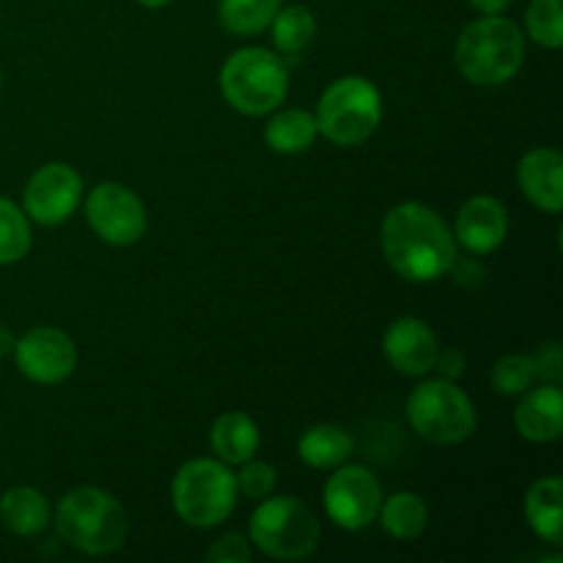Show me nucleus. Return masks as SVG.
<instances>
[{
	"label": "nucleus",
	"instance_id": "obj_1",
	"mask_svg": "<svg viewBox=\"0 0 563 563\" xmlns=\"http://www.w3.org/2000/svg\"><path fill=\"white\" fill-rule=\"evenodd\" d=\"M379 247L388 267L412 284L443 278L460 256L451 225L421 201H405L385 214Z\"/></svg>",
	"mask_w": 563,
	"mask_h": 563
},
{
	"label": "nucleus",
	"instance_id": "obj_2",
	"mask_svg": "<svg viewBox=\"0 0 563 563\" xmlns=\"http://www.w3.org/2000/svg\"><path fill=\"white\" fill-rule=\"evenodd\" d=\"M454 60L467 82L504 86L526 60V36L509 16L484 14L460 33Z\"/></svg>",
	"mask_w": 563,
	"mask_h": 563
},
{
	"label": "nucleus",
	"instance_id": "obj_3",
	"mask_svg": "<svg viewBox=\"0 0 563 563\" xmlns=\"http://www.w3.org/2000/svg\"><path fill=\"white\" fill-rule=\"evenodd\" d=\"M55 528L69 548L86 555H110L124 544V506L99 487H77L58 500Z\"/></svg>",
	"mask_w": 563,
	"mask_h": 563
},
{
	"label": "nucleus",
	"instance_id": "obj_4",
	"mask_svg": "<svg viewBox=\"0 0 563 563\" xmlns=\"http://www.w3.org/2000/svg\"><path fill=\"white\" fill-rule=\"evenodd\" d=\"M220 91L240 113L267 115L278 110L289 93V66L273 49L242 47L225 58L220 69Z\"/></svg>",
	"mask_w": 563,
	"mask_h": 563
},
{
	"label": "nucleus",
	"instance_id": "obj_5",
	"mask_svg": "<svg viewBox=\"0 0 563 563\" xmlns=\"http://www.w3.org/2000/svg\"><path fill=\"white\" fill-rule=\"evenodd\" d=\"M247 533L256 550L275 561L308 559L322 542V528L317 515L295 495L258 500L247 522Z\"/></svg>",
	"mask_w": 563,
	"mask_h": 563
},
{
	"label": "nucleus",
	"instance_id": "obj_6",
	"mask_svg": "<svg viewBox=\"0 0 563 563\" xmlns=\"http://www.w3.org/2000/svg\"><path fill=\"white\" fill-rule=\"evenodd\" d=\"M236 482L220 460H190L176 471L170 500L181 522L192 528H214L229 520L236 504Z\"/></svg>",
	"mask_w": 563,
	"mask_h": 563
},
{
	"label": "nucleus",
	"instance_id": "obj_7",
	"mask_svg": "<svg viewBox=\"0 0 563 563\" xmlns=\"http://www.w3.org/2000/svg\"><path fill=\"white\" fill-rule=\"evenodd\" d=\"M317 130L335 146H357L368 141L383 119V97L366 77H339L324 88L317 104Z\"/></svg>",
	"mask_w": 563,
	"mask_h": 563
},
{
	"label": "nucleus",
	"instance_id": "obj_8",
	"mask_svg": "<svg viewBox=\"0 0 563 563\" xmlns=\"http://www.w3.org/2000/svg\"><path fill=\"white\" fill-rule=\"evenodd\" d=\"M407 421L418 438L434 445L465 443L476 432V407L451 379H427L407 399Z\"/></svg>",
	"mask_w": 563,
	"mask_h": 563
},
{
	"label": "nucleus",
	"instance_id": "obj_9",
	"mask_svg": "<svg viewBox=\"0 0 563 563\" xmlns=\"http://www.w3.org/2000/svg\"><path fill=\"white\" fill-rule=\"evenodd\" d=\"M86 220L108 245H135L146 234V207L141 196L119 181H102L86 198Z\"/></svg>",
	"mask_w": 563,
	"mask_h": 563
},
{
	"label": "nucleus",
	"instance_id": "obj_10",
	"mask_svg": "<svg viewBox=\"0 0 563 563\" xmlns=\"http://www.w3.org/2000/svg\"><path fill=\"white\" fill-rule=\"evenodd\" d=\"M324 484V511L344 531H361L377 520L383 487L363 465H339Z\"/></svg>",
	"mask_w": 563,
	"mask_h": 563
},
{
	"label": "nucleus",
	"instance_id": "obj_11",
	"mask_svg": "<svg viewBox=\"0 0 563 563\" xmlns=\"http://www.w3.org/2000/svg\"><path fill=\"white\" fill-rule=\"evenodd\" d=\"M80 198V174L66 163H47L27 179L22 190V212L38 225H60L77 212Z\"/></svg>",
	"mask_w": 563,
	"mask_h": 563
},
{
	"label": "nucleus",
	"instance_id": "obj_12",
	"mask_svg": "<svg viewBox=\"0 0 563 563\" xmlns=\"http://www.w3.org/2000/svg\"><path fill=\"white\" fill-rule=\"evenodd\" d=\"M16 368L36 385H58L77 366V346L64 330L33 328L14 344Z\"/></svg>",
	"mask_w": 563,
	"mask_h": 563
},
{
	"label": "nucleus",
	"instance_id": "obj_13",
	"mask_svg": "<svg viewBox=\"0 0 563 563\" xmlns=\"http://www.w3.org/2000/svg\"><path fill=\"white\" fill-rule=\"evenodd\" d=\"M383 352L390 366L407 377H423L438 361V335L427 322L416 317H401L390 322L383 335Z\"/></svg>",
	"mask_w": 563,
	"mask_h": 563
},
{
	"label": "nucleus",
	"instance_id": "obj_14",
	"mask_svg": "<svg viewBox=\"0 0 563 563\" xmlns=\"http://www.w3.org/2000/svg\"><path fill=\"white\" fill-rule=\"evenodd\" d=\"M509 234V212L493 196H473L456 214L454 240L473 256L498 251Z\"/></svg>",
	"mask_w": 563,
	"mask_h": 563
},
{
	"label": "nucleus",
	"instance_id": "obj_15",
	"mask_svg": "<svg viewBox=\"0 0 563 563\" xmlns=\"http://www.w3.org/2000/svg\"><path fill=\"white\" fill-rule=\"evenodd\" d=\"M517 181L537 209L559 214L563 207V157L555 148H531L517 163Z\"/></svg>",
	"mask_w": 563,
	"mask_h": 563
},
{
	"label": "nucleus",
	"instance_id": "obj_16",
	"mask_svg": "<svg viewBox=\"0 0 563 563\" xmlns=\"http://www.w3.org/2000/svg\"><path fill=\"white\" fill-rule=\"evenodd\" d=\"M515 429L528 443H553L563 432V394L559 385L528 388L515 410Z\"/></svg>",
	"mask_w": 563,
	"mask_h": 563
},
{
	"label": "nucleus",
	"instance_id": "obj_17",
	"mask_svg": "<svg viewBox=\"0 0 563 563\" xmlns=\"http://www.w3.org/2000/svg\"><path fill=\"white\" fill-rule=\"evenodd\" d=\"M258 443H262V434H258L256 421L251 416H245V412H223L212 423V432H209L212 454L229 467L253 460L258 451Z\"/></svg>",
	"mask_w": 563,
	"mask_h": 563
},
{
	"label": "nucleus",
	"instance_id": "obj_18",
	"mask_svg": "<svg viewBox=\"0 0 563 563\" xmlns=\"http://www.w3.org/2000/svg\"><path fill=\"white\" fill-rule=\"evenodd\" d=\"M352 451H355V440L339 423H313L297 443V454L313 471H333L344 465Z\"/></svg>",
	"mask_w": 563,
	"mask_h": 563
},
{
	"label": "nucleus",
	"instance_id": "obj_19",
	"mask_svg": "<svg viewBox=\"0 0 563 563\" xmlns=\"http://www.w3.org/2000/svg\"><path fill=\"white\" fill-rule=\"evenodd\" d=\"M53 520L47 498L33 487H11L0 498V522L14 537H38Z\"/></svg>",
	"mask_w": 563,
	"mask_h": 563
},
{
	"label": "nucleus",
	"instance_id": "obj_20",
	"mask_svg": "<svg viewBox=\"0 0 563 563\" xmlns=\"http://www.w3.org/2000/svg\"><path fill=\"white\" fill-rule=\"evenodd\" d=\"M526 517L539 539L561 544L563 533V482L559 476L539 478L526 495Z\"/></svg>",
	"mask_w": 563,
	"mask_h": 563
},
{
	"label": "nucleus",
	"instance_id": "obj_21",
	"mask_svg": "<svg viewBox=\"0 0 563 563\" xmlns=\"http://www.w3.org/2000/svg\"><path fill=\"white\" fill-rule=\"evenodd\" d=\"M317 119H313V113L300 108L278 110L267 121V126H264V141L278 154L308 152L313 146V141H317Z\"/></svg>",
	"mask_w": 563,
	"mask_h": 563
},
{
	"label": "nucleus",
	"instance_id": "obj_22",
	"mask_svg": "<svg viewBox=\"0 0 563 563\" xmlns=\"http://www.w3.org/2000/svg\"><path fill=\"white\" fill-rule=\"evenodd\" d=\"M379 526L388 537L399 542H412L421 537L429 526V509L421 495L416 493H396L379 504Z\"/></svg>",
	"mask_w": 563,
	"mask_h": 563
},
{
	"label": "nucleus",
	"instance_id": "obj_23",
	"mask_svg": "<svg viewBox=\"0 0 563 563\" xmlns=\"http://www.w3.org/2000/svg\"><path fill=\"white\" fill-rule=\"evenodd\" d=\"M273 44L284 58L300 60V55L311 47L317 36V20L308 5H280L278 14L269 22Z\"/></svg>",
	"mask_w": 563,
	"mask_h": 563
},
{
	"label": "nucleus",
	"instance_id": "obj_24",
	"mask_svg": "<svg viewBox=\"0 0 563 563\" xmlns=\"http://www.w3.org/2000/svg\"><path fill=\"white\" fill-rule=\"evenodd\" d=\"M280 5L284 0H220L218 14L229 33L253 36V33L267 31Z\"/></svg>",
	"mask_w": 563,
	"mask_h": 563
},
{
	"label": "nucleus",
	"instance_id": "obj_25",
	"mask_svg": "<svg viewBox=\"0 0 563 563\" xmlns=\"http://www.w3.org/2000/svg\"><path fill=\"white\" fill-rule=\"evenodd\" d=\"M31 251L27 214L9 198H0V264H14Z\"/></svg>",
	"mask_w": 563,
	"mask_h": 563
},
{
	"label": "nucleus",
	"instance_id": "obj_26",
	"mask_svg": "<svg viewBox=\"0 0 563 563\" xmlns=\"http://www.w3.org/2000/svg\"><path fill=\"white\" fill-rule=\"evenodd\" d=\"M539 379L537 361L533 355H506L489 372L493 390L504 396H522L528 388H533Z\"/></svg>",
	"mask_w": 563,
	"mask_h": 563
},
{
	"label": "nucleus",
	"instance_id": "obj_27",
	"mask_svg": "<svg viewBox=\"0 0 563 563\" xmlns=\"http://www.w3.org/2000/svg\"><path fill=\"white\" fill-rule=\"evenodd\" d=\"M528 36L548 49L563 44V0H531L526 11Z\"/></svg>",
	"mask_w": 563,
	"mask_h": 563
},
{
	"label": "nucleus",
	"instance_id": "obj_28",
	"mask_svg": "<svg viewBox=\"0 0 563 563\" xmlns=\"http://www.w3.org/2000/svg\"><path fill=\"white\" fill-rule=\"evenodd\" d=\"M242 471L236 473V493H242L245 498L253 500H264L267 495H273L275 482H278V473L269 462H258V460H247L242 462Z\"/></svg>",
	"mask_w": 563,
	"mask_h": 563
},
{
	"label": "nucleus",
	"instance_id": "obj_29",
	"mask_svg": "<svg viewBox=\"0 0 563 563\" xmlns=\"http://www.w3.org/2000/svg\"><path fill=\"white\" fill-rule=\"evenodd\" d=\"M203 559L209 563H247L251 561V544L240 533H229V537L218 539Z\"/></svg>",
	"mask_w": 563,
	"mask_h": 563
},
{
	"label": "nucleus",
	"instance_id": "obj_30",
	"mask_svg": "<svg viewBox=\"0 0 563 563\" xmlns=\"http://www.w3.org/2000/svg\"><path fill=\"white\" fill-rule=\"evenodd\" d=\"M533 361H537V372L539 377L548 379L550 385H559L561 377H563V355H561V346L555 344V341H550V344H544L542 350L533 355Z\"/></svg>",
	"mask_w": 563,
	"mask_h": 563
},
{
	"label": "nucleus",
	"instance_id": "obj_31",
	"mask_svg": "<svg viewBox=\"0 0 563 563\" xmlns=\"http://www.w3.org/2000/svg\"><path fill=\"white\" fill-rule=\"evenodd\" d=\"M449 273H454V280L460 286H467V289H476V286L484 284V278H487V273H484L482 262H476V258H454V264H451Z\"/></svg>",
	"mask_w": 563,
	"mask_h": 563
},
{
	"label": "nucleus",
	"instance_id": "obj_32",
	"mask_svg": "<svg viewBox=\"0 0 563 563\" xmlns=\"http://www.w3.org/2000/svg\"><path fill=\"white\" fill-rule=\"evenodd\" d=\"M434 368H438L440 377H443V379H451V383H456V379L462 377V372H465V355H462L460 350H445L443 355L438 352Z\"/></svg>",
	"mask_w": 563,
	"mask_h": 563
},
{
	"label": "nucleus",
	"instance_id": "obj_33",
	"mask_svg": "<svg viewBox=\"0 0 563 563\" xmlns=\"http://www.w3.org/2000/svg\"><path fill=\"white\" fill-rule=\"evenodd\" d=\"M467 3L476 11H482V14H504L515 0H467Z\"/></svg>",
	"mask_w": 563,
	"mask_h": 563
},
{
	"label": "nucleus",
	"instance_id": "obj_34",
	"mask_svg": "<svg viewBox=\"0 0 563 563\" xmlns=\"http://www.w3.org/2000/svg\"><path fill=\"white\" fill-rule=\"evenodd\" d=\"M14 344H16L14 333H11V330L5 328V324H0V357L11 355V352H14Z\"/></svg>",
	"mask_w": 563,
	"mask_h": 563
},
{
	"label": "nucleus",
	"instance_id": "obj_35",
	"mask_svg": "<svg viewBox=\"0 0 563 563\" xmlns=\"http://www.w3.org/2000/svg\"><path fill=\"white\" fill-rule=\"evenodd\" d=\"M137 3H141L143 9H163V5H168L170 0H137Z\"/></svg>",
	"mask_w": 563,
	"mask_h": 563
},
{
	"label": "nucleus",
	"instance_id": "obj_36",
	"mask_svg": "<svg viewBox=\"0 0 563 563\" xmlns=\"http://www.w3.org/2000/svg\"><path fill=\"white\" fill-rule=\"evenodd\" d=\"M0 82H3V75H0Z\"/></svg>",
	"mask_w": 563,
	"mask_h": 563
}]
</instances>
